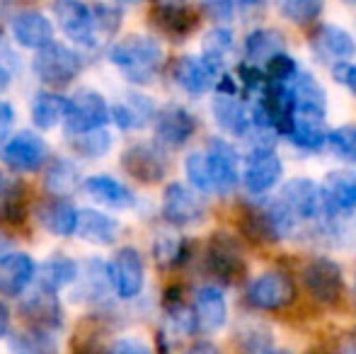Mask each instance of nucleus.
I'll return each mask as SVG.
<instances>
[{
    "mask_svg": "<svg viewBox=\"0 0 356 354\" xmlns=\"http://www.w3.org/2000/svg\"><path fill=\"white\" fill-rule=\"evenodd\" d=\"M22 313L29 318L34 328L39 330H49L51 332L54 328L61 325V306L56 301V293L44 291L39 289L34 296H29L27 301L22 303Z\"/></svg>",
    "mask_w": 356,
    "mask_h": 354,
    "instance_id": "obj_26",
    "label": "nucleus"
},
{
    "mask_svg": "<svg viewBox=\"0 0 356 354\" xmlns=\"http://www.w3.org/2000/svg\"><path fill=\"white\" fill-rule=\"evenodd\" d=\"M10 350L15 354H58L54 335L49 330H39V328L17 332L10 342Z\"/></svg>",
    "mask_w": 356,
    "mask_h": 354,
    "instance_id": "obj_33",
    "label": "nucleus"
},
{
    "mask_svg": "<svg viewBox=\"0 0 356 354\" xmlns=\"http://www.w3.org/2000/svg\"><path fill=\"white\" fill-rule=\"evenodd\" d=\"M155 107L143 95H129L127 99L117 102L112 107V119L122 129H141L153 119Z\"/></svg>",
    "mask_w": 356,
    "mask_h": 354,
    "instance_id": "obj_30",
    "label": "nucleus"
},
{
    "mask_svg": "<svg viewBox=\"0 0 356 354\" xmlns=\"http://www.w3.org/2000/svg\"><path fill=\"white\" fill-rule=\"evenodd\" d=\"M32 68L44 83L49 86H66L71 83L80 71H83V58L73 49L63 44H49L47 49L37 51L32 61Z\"/></svg>",
    "mask_w": 356,
    "mask_h": 354,
    "instance_id": "obj_4",
    "label": "nucleus"
},
{
    "mask_svg": "<svg viewBox=\"0 0 356 354\" xmlns=\"http://www.w3.org/2000/svg\"><path fill=\"white\" fill-rule=\"evenodd\" d=\"M37 265L27 252H8L0 257V293L3 296H19L32 284Z\"/></svg>",
    "mask_w": 356,
    "mask_h": 354,
    "instance_id": "obj_22",
    "label": "nucleus"
},
{
    "mask_svg": "<svg viewBox=\"0 0 356 354\" xmlns=\"http://www.w3.org/2000/svg\"><path fill=\"white\" fill-rule=\"evenodd\" d=\"M184 354H220V350L211 342H197V345H192Z\"/></svg>",
    "mask_w": 356,
    "mask_h": 354,
    "instance_id": "obj_48",
    "label": "nucleus"
},
{
    "mask_svg": "<svg viewBox=\"0 0 356 354\" xmlns=\"http://www.w3.org/2000/svg\"><path fill=\"white\" fill-rule=\"evenodd\" d=\"M19 202H22V184L8 172H0V216L17 211Z\"/></svg>",
    "mask_w": 356,
    "mask_h": 354,
    "instance_id": "obj_41",
    "label": "nucleus"
},
{
    "mask_svg": "<svg viewBox=\"0 0 356 354\" xmlns=\"http://www.w3.org/2000/svg\"><path fill=\"white\" fill-rule=\"evenodd\" d=\"M117 3H122V5H136V3H141V0H117Z\"/></svg>",
    "mask_w": 356,
    "mask_h": 354,
    "instance_id": "obj_52",
    "label": "nucleus"
},
{
    "mask_svg": "<svg viewBox=\"0 0 356 354\" xmlns=\"http://www.w3.org/2000/svg\"><path fill=\"white\" fill-rule=\"evenodd\" d=\"M73 146H75V151L83 153L85 158H99L109 151V146H112V136H109L104 129H95V131L73 136Z\"/></svg>",
    "mask_w": 356,
    "mask_h": 354,
    "instance_id": "obj_39",
    "label": "nucleus"
},
{
    "mask_svg": "<svg viewBox=\"0 0 356 354\" xmlns=\"http://www.w3.org/2000/svg\"><path fill=\"white\" fill-rule=\"evenodd\" d=\"M293 112H291L289 138L298 148L318 151L327 143V99L325 90L310 73H298L291 81Z\"/></svg>",
    "mask_w": 356,
    "mask_h": 354,
    "instance_id": "obj_1",
    "label": "nucleus"
},
{
    "mask_svg": "<svg viewBox=\"0 0 356 354\" xmlns=\"http://www.w3.org/2000/svg\"><path fill=\"white\" fill-rule=\"evenodd\" d=\"M68 99L56 92H39L32 104V122L39 129H54L61 119H66Z\"/></svg>",
    "mask_w": 356,
    "mask_h": 354,
    "instance_id": "obj_32",
    "label": "nucleus"
},
{
    "mask_svg": "<svg viewBox=\"0 0 356 354\" xmlns=\"http://www.w3.org/2000/svg\"><path fill=\"white\" fill-rule=\"evenodd\" d=\"M107 119H112V109H109L107 99L97 90H80L68 99V112L63 122H66V131L71 136H78V134L102 129Z\"/></svg>",
    "mask_w": 356,
    "mask_h": 354,
    "instance_id": "obj_3",
    "label": "nucleus"
},
{
    "mask_svg": "<svg viewBox=\"0 0 356 354\" xmlns=\"http://www.w3.org/2000/svg\"><path fill=\"white\" fill-rule=\"evenodd\" d=\"M10 330V311L3 301H0V337H5Z\"/></svg>",
    "mask_w": 356,
    "mask_h": 354,
    "instance_id": "obj_49",
    "label": "nucleus"
},
{
    "mask_svg": "<svg viewBox=\"0 0 356 354\" xmlns=\"http://www.w3.org/2000/svg\"><path fill=\"white\" fill-rule=\"evenodd\" d=\"M325 0H282V15L289 22L308 24L323 13Z\"/></svg>",
    "mask_w": 356,
    "mask_h": 354,
    "instance_id": "obj_38",
    "label": "nucleus"
},
{
    "mask_svg": "<svg viewBox=\"0 0 356 354\" xmlns=\"http://www.w3.org/2000/svg\"><path fill=\"white\" fill-rule=\"evenodd\" d=\"M75 274H78V267H75L73 260H68V257H63V255L49 257L42 265V269H39V284H42L39 289L56 293L58 289L73 284Z\"/></svg>",
    "mask_w": 356,
    "mask_h": 354,
    "instance_id": "obj_31",
    "label": "nucleus"
},
{
    "mask_svg": "<svg viewBox=\"0 0 356 354\" xmlns=\"http://www.w3.org/2000/svg\"><path fill=\"white\" fill-rule=\"evenodd\" d=\"M303 284L308 293L320 303H337L344 291V277L337 262L327 257L308 262L303 269Z\"/></svg>",
    "mask_w": 356,
    "mask_h": 354,
    "instance_id": "obj_8",
    "label": "nucleus"
},
{
    "mask_svg": "<svg viewBox=\"0 0 356 354\" xmlns=\"http://www.w3.org/2000/svg\"><path fill=\"white\" fill-rule=\"evenodd\" d=\"M218 68L211 66L204 56H182L175 63V81L189 95L209 92L218 81Z\"/></svg>",
    "mask_w": 356,
    "mask_h": 354,
    "instance_id": "obj_17",
    "label": "nucleus"
},
{
    "mask_svg": "<svg viewBox=\"0 0 356 354\" xmlns=\"http://www.w3.org/2000/svg\"><path fill=\"white\" fill-rule=\"evenodd\" d=\"M194 316H197V328L207 335L218 332L228 323V303L218 287H202L194 296Z\"/></svg>",
    "mask_w": 356,
    "mask_h": 354,
    "instance_id": "obj_19",
    "label": "nucleus"
},
{
    "mask_svg": "<svg viewBox=\"0 0 356 354\" xmlns=\"http://www.w3.org/2000/svg\"><path fill=\"white\" fill-rule=\"evenodd\" d=\"M109 61L124 73L131 83H150L163 66V47L158 39L131 34L109 49Z\"/></svg>",
    "mask_w": 356,
    "mask_h": 354,
    "instance_id": "obj_2",
    "label": "nucleus"
},
{
    "mask_svg": "<svg viewBox=\"0 0 356 354\" xmlns=\"http://www.w3.org/2000/svg\"><path fill=\"white\" fill-rule=\"evenodd\" d=\"M122 166L127 168V172L131 177H136L138 182L155 184L165 177L168 172V158L160 148H155L153 143H136V146L127 148L122 158Z\"/></svg>",
    "mask_w": 356,
    "mask_h": 354,
    "instance_id": "obj_12",
    "label": "nucleus"
},
{
    "mask_svg": "<svg viewBox=\"0 0 356 354\" xmlns=\"http://www.w3.org/2000/svg\"><path fill=\"white\" fill-rule=\"evenodd\" d=\"M109 282L122 298H136L145 282L143 257L136 248H122L109 262Z\"/></svg>",
    "mask_w": 356,
    "mask_h": 354,
    "instance_id": "obj_9",
    "label": "nucleus"
},
{
    "mask_svg": "<svg viewBox=\"0 0 356 354\" xmlns=\"http://www.w3.org/2000/svg\"><path fill=\"white\" fill-rule=\"evenodd\" d=\"M194 129H197L194 117L184 107H179V104L165 107L163 112H158V119H155V134L170 148L184 146L192 138Z\"/></svg>",
    "mask_w": 356,
    "mask_h": 354,
    "instance_id": "obj_21",
    "label": "nucleus"
},
{
    "mask_svg": "<svg viewBox=\"0 0 356 354\" xmlns=\"http://www.w3.org/2000/svg\"><path fill=\"white\" fill-rule=\"evenodd\" d=\"M354 298H356V279H354Z\"/></svg>",
    "mask_w": 356,
    "mask_h": 354,
    "instance_id": "obj_55",
    "label": "nucleus"
},
{
    "mask_svg": "<svg viewBox=\"0 0 356 354\" xmlns=\"http://www.w3.org/2000/svg\"><path fill=\"white\" fill-rule=\"evenodd\" d=\"M286 51V42L277 29H254L245 39V56L257 66L264 63L267 66L272 58H277L279 54Z\"/></svg>",
    "mask_w": 356,
    "mask_h": 354,
    "instance_id": "obj_28",
    "label": "nucleus"
},
{
    "mask_svg": "<svg viewBox=\"0 0 356 354\" xmlns=\"http://www.w3.org/2000/svg\"><path fill=\"white\" fill-rule=\"evenodd\" d=\"M330 151L347 163H356V124H344L330 131L327 136Z\"/></svg>",
    "mask_w": 356,
    "mask_h": 354,
    "instance_id": "obj_36",
    "label": "nucleus"
},
{
    "mask_svg": "<svg viewBox=\"0 0 356 354\" xmlns=\"http://www.w3.org/2000/svg\"><path fill=\"white\" fill-rule=\"evenodd\" d=\"M0 156H3L5 166L13 168V170L32 172L44 166V161L49 158V148L37 134L19 131L5 143Z\"/></svg>",
    "mask_w": 356,
    "mask_h": 354,
    "instance_id": "obj_11",
    "label": "nucleus"
},
{
    "mask_svg": "<svg viewBox=\"0 0 356 354\" xmlns=\"http://www.w3.org/2000/svg\"><path fill=\"white\" fill-rule=\"evenodd\" d=\"M274 354H293V352H289V350H279V347H277V352H274Z\"/></svg>",
    "mask_w": 356,
    "mask_h": 354,
    "instance_id": "obj_53",
    "label": "nucleus"
},
{
    "mask_svg": "<svg viewBox=\"0 0 356 354\" xmlns=\"http://www.w3.org/2000/svg\"><path fill=\"white\" fill-rule=\"evenodd\" d=\"M211 109H213V119L218 122V127L223 131L233 134V136H248L252 117H250L245 102L238 97V88L220 86L213 97Z\"/></svg>",
    "mask_w": 356,
    "mask_h": 354,
    "instance_id": "obj_13",
    "label": "nucleus"
},
{
    "mask_svg": "<svg viewBox=\"0 0 356 354\" xmlns=\"http://www.w3.org/2000/svg\"><path fill=\"white\" fill-rule=\"evenodd\" d=\"M282 202L293 211L298 221H315L325 211L323 187L308 177L289 179L282 189Z\"/></svg>",
    "mask_w": 356,
    "mask_h": 354,
    "instance_id": "obj_10",
    "label": "nucleus"
},
{
    "mask_svg": "<svg viewBox=\"0 0 356 354\" xmlns=\"http://www.w3.org/2000/svg\"><path fill=\"white\" fill-rule=\"evenodd\" d=\"M39 223L44 231H49L51 236H73L78 233V218L80 211L66 199H49L39 207Z\"/></svg>",
    "mask_w": 356,
    "mask_h": 354,
    "instance_id": "obj_24",
    "label": "nucleus"
},
{
    "mask_svg": "<svg viewBox=\"0 0 356 354\" xmlns=\"http://www.w3.org/2000/svg\"><path fill=\"white\" fill-rule=\"evenodd\" d=\"M184 241L177 236H160L155 241V260L160 267H175L184 260L187 250H184Z\"/></svg>",
    "mask_w": 356,
    "mask_h": 354,
    "instance_id": "obj_40",
    "label": "nucleus"
},
{
    "mask_svg": "<svg viewBox=\"0 0 356 354\" xmlns=\"http://www.w3.org/2000/svg\"><path fill=\"white\" fill-rule=\"evenodd\" d=\"M13 122H15V109L10 107L8 102H0V141H3L5 134L10 131Z\"/></svg>",
    "mask_w": 356,
    "mask_h": 354,
    "instance_id": "obj_47",
    "label": "nucleus"
},
{
    "mask_svg": "<svg viewBox=\"0 0 356 354\" xmlns=\"http://www.w3.org/2000/svg\"><path fill=\"white\" fill-rule=\"evenodd\" d=\"M240 352L243 354H274L277 347H274L272 332L262 325H250L240 332Z\"/></svg>",
    "mask_w": 356,
    "mask_h": 354,
    "instance_id": "obj_37",
    "label": "nucleus"
},
{
    "mask_svg": "<svg viewBox=\"0 0 356 354\" xmlns=\"http://www.w3.org/2000/svg\"><path fill=\"white\" fill-rule=\"evenodd\" d=\"M293 282H291L289 274L279 272V269H269V272L259 274L248 287L250 306L259 308V311H282V308L293 303Z\"/></svg>",
    "mask_w": 356,
    "mask_h": 354,
    "instance_id": "obj_5",
    "label": "nucleus"
},
{
    "mask_svg": "<svg viewBox=\"0 0 356 354\" xmlns=\"http://www.w3.org/2000/svg\"><path fill=\"white\" fill-rule=\"evenodd\" d=\"M325 211L332 216H347L356 211V175L347 170L330 172L323 182Z\"/></svg>",
    "mask_w": 356,
    "mask_h": 354,
    "instance_id": "obj_18",
    "label": "nucleus"
},
{
    "mask_svg": "<svg viewBox=\"0 0 356 354\" xmlns=\"http://www.w3.org/2000/svg\"><path fill=\"white\" fill-rule=\"evenodd\" d=\"M8 86H10V73L5 71L3 66H0V92H3V90L8 88Z\"/></svg>",
    "mask_w": 356,
    "mask_h": 354,
    "instance_id": "obj_50",
    "label": "nucleus"
},
{
    "mask_svg": "<svg viewBox=\"0 0 356 354\" xmlns=\"http://www.w3.org/2000/svg\"><path fill=\"white\" fill-rule=\"evenodd\" d=\"M78 233L88 243H97V246H112L119 238V221L112 216L95 209H83L78 218Z\"/></svg>",
    "mask_w": 356,
    "mask_h": 354,
    "instance_id": "obj_27",
    "label": "nucleus"
},
{
    "mask_svg": "<svg viewBox=\"0 0 356 354\" xmlns=\"http://www.w3.org/2000/svg\"><path fill=\"white\" fill-rule=\"evenodd\" d=\"M209 269L223 282H233L235 277H240L245 269L243 255H240L238 243L230 236L220 233L211 241V248H209Z\"/></svg>",
    "mask_w": 356,
    "mask_h": 354,
    "instance_id": "obj_23",
    "label": "nucleus"
},
{
    "mask_svg": "<svg viewBox=\"0 0 356 354\" xmlns=\"http://www.w3.org/2000/svg\"><path fill=\"white\" fill-rule=\"evenodd\" d=\"M298 73L300 71H298V66H296V61L286 51L279 54L277 58H272V61L267 63L269 83H291Z\"/></svg>",
    "mask_w": 356,
    "mask_h": 354,
    "instance_id": "obj_42",
    "label": "nucleus"
},
{
    "mask_svg": "<svg viewBox=\"0 0 356 354\" xmlns=\"http://www.w3.org/2000/svg\"><path fill=\"white\" fill-rule=\"evenodd\" d=\"M54 13L66 32L80 47H95L99 39L97 24H95L92 8L83 3V0H54Z\"/></svg>",
    "mask_w": 356,
    "mask_h": 354,
    "instance_id": "obj_7",
    "label": "nucleus"
},
{
    "mask_svg": "<svg viewBox=\"0 0 356 354\" xmlns=\"http://www.w3.org/2000/svg\"><path fill=\"white\" fill-rule=\"evenodd\" d=\"M233 10V0H202V13L213 22H230Z\"/></svg>",
    "mask_w": 356,
    "mask_h": 354,
    "instance_id": "obj_44",
    "label": "nucleus"
},
{
    "mask_svg": "<svg viewBox=\"0 0 356 354\" xmlns=\"http://www.w3.org/2000/svg\"><path fill=\"white\" fill-rule=\"evenodd\" d=\"M92 15H95V24H97V32L99 34H114L119 29V13L107 5H95L92 8Z\"/></svg>",
    "mask_w": 356,
    "mask_h": 354,
    "instance_id": "obj_43",
    "label": "nucleus"
},
{
    "mask_svg": "<svg viewBox=\"0 0 356 354\" xmlns=\"http://www.w3.org/2000/svg\"><path fill=\"white\" fill-rule=\"evenodd\" d=\"M313 49L320 54L323 61H332L334 66L356 56L354 37L337 24H320L313 34Z\"/></svg>",
    "mask_w": 356,
    "mask_h": 354,
    "instance_id": "obj_20",
    "label": "nucleus"
},
{
    "mask_svg": "<svg viewBox=\"0 0 356 354\" xmlns=\"http://www.w3.org/2000/svg\"><path fill=\"white\" fill-rule=\"evenodd\" d=\"M107 354H153V350L141 337H119L112 342Z\"/></svg>",
    "mask_w": 356,
    "mask_h": 354,
    "instance_id": "obj_45",
    "label": "nucleus"
},
{
    "mask_svg": "<svg viewBox=\"0 0 356 354\" xmlns=\"http://www.w3.org/2000/svg\"><path fill=\"white\" fill-rule=\"evenodd\" d=\"M184 170H187V179L197 192H213V179L211 170H209V158L207 153H189L184 161Z\"/></svg>",
    "mask_w": 356,
    "mask_h": 354,
    "instance_id": "obj_35",
    "label": "nucleus"
},
{
    "mask_svg": "<svg viewBox=\"0 0 356 354\" xmlns=\"http://www.w3.org/2000/svg\"><path fill=\"white\" fill-rule=\"evenodd\" d=\"M10 29H13L15 42L22 44L24 49L42 51L49 44H54V24L49 22V17H44L42 13H34V10H24V13L15 15Z\"/></svg>",
    "mask_w": 356,
    "mask_h": 354,
    "instance_id": "obj_16",
    "label": "nucleus"
},
{
    "mask_svg": "<svg viewBox=\"0 0 356 354\" xmlns=\"http://www.w3.org/2000/svg\"><path fill=\"white\" fill-rule=\"evenodd\" d=\"M230 49H233V32L225 29V27H218V29H213V32L207 34L202 56L207 58L211 66L218 68V71H223L225 56L230 54Z\"/></svg>",
    "mask_w": 356,
    "mask_h": 354,
    "instance_id": "obj_34",
    "label": "nucleus"
},
{
    "mask_svg": "<svg viewBox=\"0 0 356 354\" xmlns=\"http://www.w3.org/2000/svg\"><path fill=\"white\" fill-rule=\"evenodd\" d=\"M209 170H211L213 179V192L218 194H230L238 187L240 179V168H238V153L223 138H211L209 141Z\"/></svg>",
    "mask_w": 356,
    "mask_h": 354,
    "instance_id": "obj_14",
    "label": "nucleus"
},
{
    "mask_svg": "<svg viewBox=\"0 0 356 354\" xmlns=\"http://www.w3.org/2000/svg\"><path fill=\"white\" fill-rule=\"evenodd\" d=\"M238 3H243V5H259V3H264V0H238Z\"/></svg>",
    "mask_w": 356,
    "mask_h": 354,
    "instance_id": "obj_51",
    "label": "nucleus"
},
{
    "mask_svg": "<svg viewBox=\"0 0 356 354\" xmlns=\"http://www.w3.org/2000/svg\"><path fill=\"white\" fill-rule=\"evenodd\" d=\"M163 216L172 226H192L204 216V204L189 187L172 182L163 194Z\"/></svg>",
    "mask_w": 356,
    "mask_h": 354,
    "instance_id": "obj_15",
    "label": "nucleus"
},
{
    "mask_svg": "<svg viewBox=\"0 0 356 354\" xmlns=\"http://www.w3.org/2000/svg\"><path fill=\"white\" fill-rule=\"evenodd\" d=\"M332 73H334V78H337V81L349 90V92L356 95V63H349V61L337 63V66H332Z\"/></svg>",
    "mask_w": 356,
    "mask_h": 354,
    "instance_id": "obj_46",
    "label": "nucleus"
},
{
    "mask_svg": "<svg viewBox=\"0 0 356 354\" xmlns=\"http://www.w3.org/2000/svg\"><path fill=\"white\" fill-rule=\"evenodd\" d=\"M153 17H155V24H158L165 34H170V37H175V39L187 37L199 24L197 13H192V10L184 8V5H172V3L160 5L153 13Z\"/></svg>",
    "mask_w": 356,
    "mask_h": 354,
    "instance_id": "obj_29",
    "label": "nucleus"
},
{
    "mask_svg": "<svg viewBox=\"0 0 356 354\" xmlns=\"http://www.w3.org/2000/svg\"><path fill=\"white\" fill-rule=\"evenodd\" d=\"M344 3H347V5H356V0H344Z\"/></svg>",
    "mask_w": 356,
    "mask_h": 354,
    "instance_id": "obj_54",
    "label": "nucleus"
},
{
    "mask_svg": "<svg viewBox=\"0 0 356 354\" xmlns=\"http://www.w3.org/2000/svg\"><path fill=\"white\" fill-rule=\"evenodd\" d=\"M83 189L88 197H92L97 204H104L109 209H129L134 207L136 197L134 192L122 184L119 179L114 177H107V175H92L83 182Z\"/></svg>",
    "mask_w": 356,
    "mask_h": 354,
    "instance_id": "obj_25",
    "label": "nucleus"
},
{
    "mask_svg": "<svg viewBox=\"0 0 356 354\" xmlns=\"http://www.w3.org/2000/svg\"><path fill=\"white\" fill-rule=\"evenodd\" d=\"M284 172L282 158L277 156L272 146H257L250 151L248 161H245V170H243V184L248 187L250 194H264L269 189L277 187L279 177Z\"/></svg>",
    "mask_w": 356,
    "mask_h": 354,
    "instance_id": "obj_6",
    "label": "nucleus"
}]
</instances>
